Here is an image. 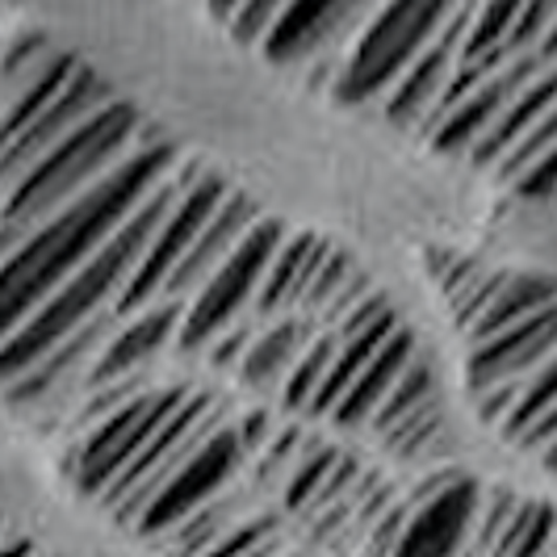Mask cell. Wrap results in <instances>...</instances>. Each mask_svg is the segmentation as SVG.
Here are the masks:
<instances>
[{"instance_id":"1","label":"cell","mask_w":557,"mask_h":557,"mask_svg":"<svg viewBox=\"0 0 557 557\" xmlns=\"http://www.w3.org/2000/svg\"><path fill=\"white\" fill-rule=\"evenodd\" d=\"M176 156L160 135L143 143L122 168H113L101 185L67 201L42 226H34L13 251H4V327L26 323L72 273H81L122 226L135 219L147 197L176 172Z\"/></svg>"},{"instance_id":"2","label":"cell","mask_w":557,"mask_h":557,"mask_svg":"<svg viewBox=\"0 0 557 557\" xmlns=\"http://www.w3.org/2000/svg\"><path fill=\"white\" fill-rule=\"evenodd\" d=\"M194 172L197 168H176L164 185L135 210V219L122 226L110 244L84 264L81 273H72V277L63 281L55 294L29 314L26 323H17V327L4 332V348H0V373H4V382L29 373L51 348H59L72 332H81L88 319H97L101 310L117 307V298L126 294V285L143 269L147 251L156 244V235L164 231L168 214L181 201Z\"/></svg>"},{"instance_id":"3","label":"cell","mask_w":557,"mask_h":557,"mask_svg":"<svg viewBox=\"0 0 557 557\" xmlns=\"http://www.w3.org/2000/svg\"><path fill=\"white\" fill-rule=\"evenodd\" d=\"M156 131L143 122V113L126 101H113L97 117H88L81 131L51 147L22 181L4 189L0 214V251H13L34 226H42L67 201L101 185L113 168H122Z\"/></svg>"},{"instance_id":"4","label":"cell","mask_w":557,"mask_h":557,"mask_svg":"<svg viewBox=\"0 0 557 557\" xmlns=\"http://www.w3.org/2000/svg\"><path fill=\"white\" fill-rule=\"evenodd\" d=\"M461 0H386L352 51L344 59V72L335 81L332 97L344 106H364V101H386L394 84L407 76L416 63L448 26Z\"/></svg>"},{"instance_id":"5","label":"cell","mask_w":557,"mask_h":557,"mask_svg":"<svg viewBox=\"0 0 557 557\" xmlns=\"http://www.w3.org/2000/svg\"><path fill=\"white\" fill-rule=\"evenodd\" d=\"M194 398L189 386H151L135 403H126L110 419L92 423L72 441V453L63 457V474L76 482V491L88 499H106L113 482L143 457V448L160 436L168 419Z\"/></svg>"},{"instance_id":"6","label":"cell","mask_w":557,"mask_h":557,"mask_svg":"<svg viewBox=\"0 0 557 557\" xmlns=\"http://www.w3.org/2000/svg\"><path fill=\"white\" fill-rule=\"evenodd\" d=\"M285 239L289 235H285V226L277 219H260V223L251 226L248 239L235 248V256L189 302L185 327H181V339H176V352H185V357L210 352V344L256 307V294H260V285L269 277V269H273V260H277Z\"/></svg>"},{"instance_id":"7","label":"cell","mask_w":557,"mask_h":557,"mask_svg":"<svg viewBox=\"0 0 557 557\" xmlns=\"http://www.w3.org/2000/svg\"><path fill=\"white\" fill-rule=\"evenodd\" d=\"M226 197H231V189H226L223 181H219L214 172H201V168H197L194 176H189V185H185V194H181V201L172 206L164 231L156 235V244L147 251L143 269L135 273V281L126 285V294L117 298V314H122V319L156 307V302L164 298L168 277H172V273L181 269V260L194 251V244L201 239V231H206L210 219L223 210Z\"/></svg>"},{"instance_id":"8","label":"cell","mask_w":557,"mask_h":557,"mask_svg":"<svg viewBox=\"0 0 557 557\" xmlns=\"http://www.w3.org/2000/svg\"><path fill=\"white\" fill-rule=\"evenodd\" d=\"M248 461L251 453L244 445V436H239V428H235V419H226L223 428L172 474V482H168L164 491L151 499V507L143 511L135 532L147 536V541H160L181 520H189L197 507H206L210 499H219L226 486H235V478H239V470Z\"/></svg>"},{"instance_id":"9","label":"cell","mask_w":557,"mask_h":557,"mask_svg":"<svg viewBox=\"0 0 557 557\" xmlns=\"http://www.w3.org/2000/svg\"><path fill=\"white\" fill-rule=\"evenodd\" d=\"M545 67H554V63L541 55V51L511 59L507 67H499L491 81L478 84V92L470 97V101H461V106H457V110L448 113L445 122L428 135L432 151H441V156H448V160H470V156L478 151V143L499 126V117L511 110V101H516V97H520Z\"/></svg>"},{"instance_id":"10","label":"cell","mask_w":557,"mask_h":557,"mask_svg":"<svg viewBox=\"0 0 557 557\" xmlns=\"http://www.w3.org/2000/svg\"><path fill=\"white\" fill-rule=\"evenodd\" d=\"M478 524V482L445 474L411 499V520L394 557H457L466 532Z\"/></svg>"},{"instance_id":"11","label":"cell","mask_w":557,"mask_h":557,"mask_svg":"<svg viewBox=\"0 0 557 557\" xmlns=\"http://www.w3.org/2000/svg\"><path fill=\"white\" fill-rule=\"evenodd\" d=\"M113 101H117V97H113L110 84L84 63L81 72H76V81L67 84V92L59 97L55 106L42 113L29 131H22L17 139L4 143V189H9L13 181H22L51 147H59L72 131H81L88 117H97V113L106 110V106H113Z\"/></svg>"},{"instance_id":"12","label":"cell","mask_w":557,"mask_h":557,"mask_svg":"<svg viewBox=\"0 0 557 557\" xmlns=\"http://www.w3.org/2000/svg\"><path fill=\"white\" fill-rule=\"evenodd\" d=\"M549 357H557V302L524 319L520 327L495 335L486 344H474L470 364H466V382L474 394L503 386V382H529Z\"/></svg>"},{"instance_id":"13","label":"cell","mask_w":557,"mask_h":557,"mask_svg":"<svg viewBox=\"0 0 557 557\" xmlns=\"http://www.w3.org/2000/svg\"><path fill=\"white\" fill-rule=\"evenodd\" d=\"M185 314H189V302H172V298L131 314L110 339V348L101 352V361L88 377V391L122 382V377H135V373H151L168 348H176Z\"/></svg>"},{"instance_id":"14","label":"cell","mask_w":557,"mask_h":557,"mask_svg":"<svg viewBox=\"0 0 557 557\" xmlns=\"http://www.w3.org/2000/svg\"><path fill=\"white\" fill-rule=\"evenodd\" d=\"M386 0H298L285 17H281V26L273 29V38L260 47L264 59H273V63H298V59L314 55V51H332L335 42H339V26H369V17L382 9ZM361 38V34H357Z\"/></svg>"},{"instance_id":"15","label":"cell","mask_w":557,"mask_h":557,"mask_svg":"<svg viewBox=\"0 0 557 557\" xmlns=\"http://www.w3.org/2000/svg\"><path fill=\"white\" fill-rule=\"evenodd\" d=\"M264 214H260V206L244 194H231L223 201V210L210 219V226L201 231V239L194 244V251L181 260V269L168 277L164 285V298L172 302H194L197 294L210 285V277L223 269L226 260L235 256V248L248 239V231L260 223ZM160 298V302H164Z\"/></svg>"},{"instance_id":"16","label":"cell","mask_w":557,"mask_h":557,"mask_svg":"<svg viewBox=\"0 0 557 557\" xmlns=\"http://www.w3.org/2000/svg\"><path fill=\"white\" fill-rule=\"evenodd\" d=\"M323 319L319 314H307V310H294V314H281L273 323H264V332L256 335V344L248 348V357L239 364V386L251 394H269L285 391L294 364L302 361L307 344L319 335Z\"/></svg>"},{"instance_id":"17","label":"cell","mask_w":557,"mask_h":557,"mask_svg":"<svg viewBox=\"0 0 557 557\" xmlns=\"http://www.w3.org/2000/svg\"><path fill=\"white\" fill-rule=\"evenodd\" d=\"M327 251L332 244L327 239H319V235H294V239H285L277 251V260H273V269H269V277L260 285V294H256V314L264 319V323H273L281 314H294V310H302L307 302L310 285L319 277V269H323V260H327Z\"/></svg>"},{"instance_id":"18","label":"cell","mask_w":557,"mask_h":557,"mask_svg":"<svg viewBox=\"0 0 557 557\" xmlns=\"http://www.w3.org/2000/svg\"><path fill=\"white\" fill-rule=\"evenodd\" d=\"M419 348H416V335L407 332V327H398V332L386 339V348L373 357V364L364 369L361 377H357V386L344 394V403L335 407L332 423L335 428H344V432H369V423L377 419L382 411V403L391 398V391L403 382V373L416 364Z\"/></svg>"},{"instance_id":"19","label":"cell","mask_w":557,"mask_h":557,"mask_svg":"<svg viewBox=\"0 0 557 557\" xmlns=\"http://www.w3.org/2000/svg\"><path fill=\"white\" fill-rule=\"evenodd\" d=\"M256 495H260L256 486H251V491L226 486L219 499L197 507L189 520H181L172 532H164V536H160V549H164L168 557H206L235 524H244L248 516H256V511H251Z\"/></svg>"},{"instance_id":"20","label":"cell","mask_w":557,"mask_h":557,"mask_svg":"<svg viewBox=\"0 0 557 557\" xmlns=\"http://www.w3.org/2000/svg\"><path fill=\"white\" fill-rule=\"evenodd\" d=\"M81 67L84 63L76 55L51 51V55L29 72L26 81L13 84V88H4V92H9V97H4V143L17 139L22 131H29L42 113L51 110L59 97L67 92V84L76 81V72H81Z\"/></svg>"},{"instance_id":"21","label":"cell","mask_w":557,"mask_h":557,"mask_svg":"<svg viewBox=\"0 0 557 557\" xmlns=\"http://www.w3.org/2000/svg\"><path fill=\"white\" fill-rule=\"evenodd\" d=\"M557 106V63L554 67H545L536 81L511 101V110L499 117V126L486 135V139L478 143V151L470 156V164L474 168H499L520 143L529 139L532 131H536V122L545 117V113Z\"/></svg>"},{"instance_id":"22","label":"cell","mask_w":557,"mask_h":557,"mask_svg":"<svg viewBox=\"0 0 557 557\" xmlns=\"http://www.w3.org/2000/svg\"><path fill=\"white\" fill-rule=\"evenodd\" d=\"M335 357H339V332H335V327H319V335L307 344L302 361L294 364V373H289V382H285V391H281V407H285L289 416H310L314 398H319V391H323L327 377H332Z\"/></svg>"},{"instance_id":"23","label":"cell","mask_w":557,"mask_h":557,"mask_svg":"<svg viewBox=\"0 0 557 557\" xmlns=\"http://www.w3.org/2000/svg\"><path fill=\"white\" fill-rule=\"evenodd\" d=\"M524 4H529V0H482V9H478V17H474V29H470V42H466V55L461 59L482 63V67H491V72L507 67L503 47H507L511 29L520 22Z\"/></svg>"},{"instance_id":"24","label":"cell","mask_w":557,"mask_h":557,"mask_svg":"<svg viewBox=\"0 0 557 557\" xmlns=\"http://www.w3.org/2000/svg\"><path fill=\"white\" fill-rule=\"evenodd\" d=\"M557 541V511L549 503L520 499L511 524L503 529L499 545L491 549L495 557H545Z\"/></svg>"},{"instance_id":"25","label":"cell","mask_w":557,"mask_h":557,"mask_svg":"<svg viewBox=\"0 0 557 557\" xmlns=\"http://www.w3.org/2000/svg\"><path fill=\"white\" fill-rule=\"evenodd\" d=\"M339 448L327 445V441H307V453H302V461L294 466V474L285 482V491H281V503H285V511H294V516H307L310 507L319 503V495L327 491V482H332L335 466H339Z\"/></svg>"},{"instance_id":"26","label":"cell","mask_w":557,"mask_h":557,"mask_svg":"<svg viewBox=\"0 0 557 557\" xmlns=\"http://www.w3.org/2000/svg\"><path fill=\"white\" fill-rule=\"evenodd\" d=\"M436 403V386H432V369L419 361L403 373V382L391 391V398L382 403V411H377V419L369 423V432L373 436H386V432H394L398 423H407L411 416H419L423 407H432Z\"/></svg>"},{"instance_id":"27","label":"cell","mask_w":557,"mask_h":557,"mask_svg":"<svg viewBox=\"0 0 557 557\" xmlns=\"http://www.w3.org/2000/svg\"><path fill=\"white\" fill-rule=\"evenodd\" d=\"M557 407V357L541 364L536 373L529 377V386H524V398H520V407H516V416L507 419V428H503L499 436H507L511 445H520L524 436H529L532 428L541 423V419L549 416Z\"/></svg>"},{"instance_id":"28","label":"cell","mask_w":557,"mask_h":557,"mask_svg":"<svg viewBox=\"0 0 557 557\" xmlns=\"http://www.w3.org/2000/svg\"><path fill=\"white\" fill-rule=\"evenodd\" d=\"M445 432V416H441V403H432V407H423L419 416H411L407 423H398L394 432L386 436H377L382 448L398 457V461H411V457H423L428 448L436 445V436Z\"/></svg>"},{"instance_id":"29","label":"cell","mask_w":557,"mask_h":557,"mask_svg":"<svg viewBox=\"0 0 557 557\" xmlns=\"http://www.w3.org/2000/svg\"><path fill=\"white\" fill-rule=\"evenodd\" d=\"M554 22H557V0H529L524 13H520V22H516V29H511V38H507V47H503L507 63L541 51V42H545V34L554 29Z\"/></svg>"},{"instance_id":"30","label":"cell","mask_w":557,"mask_h":557,"mask_svg":"<svg viewBox=\"0 0 557 557\" xmlns=\"http://www.w3.org/2000/svg\"><path fill=\"white\" fill-rule=\"evenodd\" d=\"M273 541H281L277 516L256 511V516H248L244 524H235V529L226 532L223 541H219L206 557H251V554H260L264 545H273Z\"/></svg>"},{"instance_id":"31","label":"cell","mask_w":557,"mask_h":557,"mask_svg":"<svg viewBox=\"0 0 557 557\" xmlns=\"http://www.w3.org/2000/svg\"><path fill=\"white\" fill-rule=\"evenodd\" d=\"M264 332V319L256 314V310H248L239 323H231L214 344H210V361H214V369L219 373H239V364H244V357H248V348L256 344V335Z\"/></svg>"},{"instance_id":"32","label":"cell","mask_w":557,"mask_h":557,"mask_svg":"<svg viewBox=\"0 0 557 557\" xmlns=\"http://www.w3.org/2000/svg\"><path fill=\"white\" fill-rule=\"evenodd\" d=\"M554 147H557V106L545 113L541 122H536V131H532L529 139L520 143V147H516V151H511V156H507V160L495 168V172H499V181L516 185V181H520V176H524V172H529V168L536 164L541 156H549Z\"/></svg>"},{"instance_id":"33","label":"cell","mask_w":557,"mask_h":557,"mask_svg":"<svg viewBox=\"0 0 557 557\" xmlns=\"http://www.w3.org/2000/svg\"><path fill=\"white\" fill-rule=\"evenodd\" d=\"M51 51H55V47H51L47 38H38V34H17V38H9V51H4V88L26 81L29 72L51 55Z\"/></svg>"},{"instance_id":"34","label":"cell","mask_w":557,"mask_h":557,"mask_svg":"<svg viewBox=\"0 0 557 557\" xmlns=\"http://www.w3.org/2000/svg\"><path fill=\"white\" fill-rule=\"evenodd\" d=\"M520 197H529V201H554L557 197V147L549 151V156H541L536 164L511 185Z\"/></svg>"},{"instance_id":"35","label":"cell","mask_w":557,"mask_h":557,"mask_svg":"<svg viewBox=\"0 0 557 557\" xmlns=\"http://www.w3.org/2000/svg\"><path fill=\"white\" fill-rule=\"evenodd\" d=\"M554 441H557V407L545 419H541L536 428H532L524 441H520V448H529V453H545V448L554 445Z\"/></svg>"},{"instance_id":"36","label":"cell","mask_w":557,"mask_h":557,"mask_svg":"<svg viewBox=\"0 0 557 557\" xmlns=\"http://www.w3.org/2000/svg\"><path fill=\"white\" fill-rule=\"evenodd\" d=\"M4 557H42V554H38L34 536H22V532H13V536H9V545H4Z\"/></svg>"},{"instance_id":"37","label":"cell","mask_w":557,"mask_h":557,"mask_svg":"<svg viewBox=\"0 0 557 557\" xmlns=\"http://www.w3.org/2000/svg\"><path fill=\"white\" fill-rule=\"evenodd\" d=\"M244 4H248V0H210V13H214L219 22H226V26H231V17H235Z\"/></svg>"},{"instance_id":"38","label":"cell","mask_w":557,"mask_h":557,"mask_svg":"<svg viewBox=\"0 0 557 557\" xmlns=\"http://www.w3.org/2000/svg\"><path fill=\"white\" fill-rule=\"evenodd\" d=\"M541 55L549 59V63H557V22H554V29L545 34V42H541Z\"/></svg>"},{"instance_id":"39","label":"cell","mask_w":557,"mask_h":557,"mask_svg":"<svg viewBox=\"0 0 557 557\" xmlns=\"http://www.w3.org/2000/svg\"><path fill=\"white\" fill-rule=\"evenodd\" d=\"M541 457H545V466H549V470H554V474H557V441H554V445H549V448H545Z\"/></svg>"},{"instance_id":"40","label":"cell","mask_w":557,"mask_h":557,"mask_svg":"<svg viewBox=\"0 0 557 557\" xmlns=\"http://www.w3.org/2000/svg\"><path fill=\"white\" fill-rule=\"evenodd\" d=\"M549 557H557V541H554V549H549Z\"/></svg>"},{"instance_id":"41","label":"cell","mask_w":557,"mask_h":557,"mask_svg":"<svg viewBox=\"0 0 557 557\" xmlns=\"http://www.w3.org/2000/svg\"><path fill=\"white\" fill-rule=\"evenodd\" d=\"M281 557H289V554H281Z\"/></svg>"},{"instance_id":"42","label":"cell","mask_w":557,"mask_h":557,"mask_svg":"<svg viewBox=\"0 0 557 557\" xmlns=\"http://www.w3.org/2000/svg\"><path fill=\"white\" fill-rule=\"evenodd\" d=\"M42 557H47V554H42Z\"/></svg>"}]
</instances>
